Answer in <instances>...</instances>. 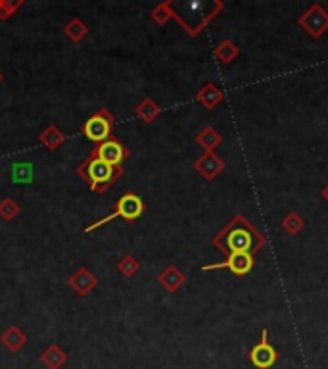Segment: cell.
I'll return each mask as SVG.
<instances>
[{
  "mask_svg": "<svg viewBox=\"0 0 328 369\" xmlns=\"http://www.w3.org/2000/svg\"><path fill=\"white\" fill-rule=\"evenodd\" d=\"M142 214H144V202H142V198L135 195V192H127V195H123V197L117 200L115 210H113L112 214L106 215L102 219H98V222L88 225V227H85V233L96 231L98 227L110 224V222L117 219V217H123V219H127V222H135V219H138Z\"/></svg>",
  "mask_w": 328,
  "mask_h": 369,
  "instance_id": "obj_2",
  "label": "cell"
},
{
  "mask_svg": "<svg viewBox=\"0 0 328 369\" xmlns=\"http://www.w3.org/2000/svg\"><path fill=\"white\" fill-rule=\"evenodd\" d=\"M117 269H119L121 273L125 275V277H133V275L138 271V262L133 256H123L121 258V262L117 264Z\"/></svg>",
  "mask_w": 328,
  "mask_h": 369,
  "instance_id": "obj_18",
  "label": "cell"
},
{
  "mask_svg": "<svg viewBox=\"0 0 328 369\" xmlns=\"http://www.w3.org/2000/svg\"><path fill=\"white\" fill-rule=\"evenodd\" d=\"M226 244L233 252H248L251 246V237L248 231H242V229H236L229 235L226 239Z\"/></svg>",
  "mask_w": 328,
  "mask_h": 369,
  "instance_id": "obj_12",
  "label": "cell"
},
{
  "mask_svg": "<svg viewBox=\"0 0 328 369\" xmlns=\"http://www.w3.org/2000/svg\"><path fill=\"white\" fill-rule=\"evenodd\" d=\"M66 361H68V352L58 344H50L41 352V363L46 369H60L66 366Z\"/></svg>",
  "mask_w": 328,
  "mask_h": 369,
  "instance_id": "obj_8",
  "label": "cell"
},
{
  "mask_svg": "<svg viewBox=\"0 0 328 369\" xmlns=\"http://www.w3.org/2000/svg\"><path fill=\"white\" fill-rule=\"evenodd\" d=\"M113 116L106 108L98 110L95 116H90L88 120L83 123L81 133L85 135L88 141H93L96 145H100L104 141L112 138V129H113Z\"/></svg>",
  "mask_w": 328,
  "mask_h": 369,
  "instance_id": "obj_3",
  "label": "cell"
},
{
  "mask_svg": "<svg viewBox=\"0 0 328 369\" xmlns=\"http://www.w3.org/2000/svg\"><path fill=\"white\" fill-rule=\"evenodd\" d=\"M182 281H184V277H182V273L177 269V267H167L164 273L160 275V283L164 285L167 291H177L179 287L182 285Z\"/></svg>",
  "mask_w": 328,
  "mask_h": 369,
  "instance_id": "obj_13",
  "label": "cell"
},
{
  "mask_svg": "<svg viewBox=\"0 0 328 369\" xmlns=\"http://www.w3.org/2000/svg\"><path fill=\"white\" fill-rule=\"evenodd\" d=\"M221 267H226V269H231V271L236 275H246L251 267H253V260H251L248 252H233L224 262H219V264H213V266H206L204 267V271L221 269Z\"/></svg>",
  "mask_w": 328,
  "mask_h": 369,
  "instance_id": "obj_6",
  "label": "cell"
},
{
  "mask_svg": "<svg viewBox=\"0 0 328 369\" xmlns=\"http://www.w3.org/2000/svg\"><path fill=\"white\" fill-rule=\"evenodd\" d=\"M64 33H66V37H68L71 43H81L86 35H88V27L83 24L81 17H73V19H69L68 24H66Z\"/></svg>",
  "mask_w": 328,
  "mask_h": 369,
  "instance_id": "obj_11",
  "label": "cell"
},
{
  "mask_svg": "<svg viewBox=\"0 0 328 369\" xmlns=\"http://www.w3.org/2000/svg\"><path fill=\"white\" fill-rule=\"evenodd\" d=\"M27 170H31V165H17L16 170H14V179L19 181L21 177H23V181L33 179V175H31V173H27Z\"/></svg>",
  "mask_w": 328,
  "mask_h": 369,
  "instance_id": "obj_19",
  "label": "cell"
},
{
  "mask_svg": "<svg viewBox=\"0 0 328 369\" xmlns=\"http://www.w3.org/2000/svg\"><path fill=\"white\" fill-rule=\"evenodd\" d=\"M196 168H198V170L207 168L206 172H204V175H206V177H213V175H215V173L223 168V162H219L213 154H207V156H204L198 163H196Z\"/></svg>",
  "mask_w": 328,
  "mask_h": 369,
  "instance_id": "obj_16",
  "label": "cell"
},
{
  "mask_svg": "<svg viewBox=\"0 0 328 369\" xmlns=\"http://www.w3.org/2000/svg\"><path fill=\"white\" fill-rule=\"evenodd\" d=\"M23 6V0H2V6H0V19L6 21L10 16H14L17 10Z\"/></svg>",
  "mask_w": 328,
  "mask_h": 369,
  "instance_id": "obj_17",
  "label": "cell"
},
{
  "mask_svg": "<svg viewBox=\"0 0 328 369\" xmlns=\"http://www.w3.org/2000/svg\"><path fill=\"white\" fill-rule=\"evenodd\" d=\"M0 6H2V0H0Z\"/></svg>",
  "mask_w": 328,
  "mask_h": 369,
  "instance_id": "obj_23",
  "label": "cell"
},
{
  "mask_svg": "<svg viewBox=\"0 0 328 369\" xmlns=\"http://www.w3.org/2000/svg\"><path fill=\"white\" fill-rule=\"evenodd\" d=\"M2 81H4V75H2V71H0V83H2Z\"/></svg>",
  "mask_w": 328,
  "mask_h": 369,
  "instance_id": "obj_22",
  "label": "cell"
},
{
  "mask_svg": "<svg viewBox=\"0 0 328 369\" xmlns=\"http://www.w3.org/2000/svg\"><path fill=\"white\" fill-rule=\"evenodd\" d=\"M19 212H21V208H19L16 200H12V198H2L0 200V217L2 219L12 222L16 215H19Z\"/></svg>",
  "mask_w": 328,
  "mask_h": 369,
  "instance_id": "obj_15",
  "label": "cell"
},
{
  "mask_svg": "<svg viewBox=\"0 0 328 369\" xmlns=\"http://www.w3.org/2000/svg\"><path fill=\"white\" fill-rule=\"evenodd\" d=\"M322 195H325V198H328V187L325 189V192H322Z\"/></svg>",
  "mask_w": 328,
  "mask_h": 369,
  "instance_id": "obj_21",
  "label": "cell"
},
{
  "mask_svg": "<svg viewBox=\"0 0 328 369\" xmlns=\"http://www.w3.org/2000/svg\"><path fill=\"white\" fill-rule=\"evenodd\" d=\"M68 283L77 294L85 296V294H88L98 285V277L93 271H88L86 267H79L77 271L69 277Z\"/></svg>",
  "mask_w": 328,
  "mask_h": 369,
  "instance_id": "obj_7",
  "label": "cell"
},
{
  "mask_svg": "<svg viewBox=\"0 0 328 369\" xmlns=\"http://www.w3.org/2000/svg\"><path fill=\"white\" fill-rule=\"evenodd\" d=\"M93 156L102 160V162L110 163L113 168H119L121 163L129 158V150L121 145L119 141L110 138V141H104L100 145H96V148L93 150Z\"/></svg>",
  "mask_w": 328,
  "mask_h": 369,
  "instance_id": "obj_4",
  "label": "cell"
},
{
  "mask_svg": "<svg viewBox=\"0 0 328 369\" xmlns=\"http://www.w3.org/2000/svg\"><path fill=\"white\" fill-rule=\"evenodd\" d=\"M39 141H41V145L46 148V150H58L61 145H64V141H66V135L61 133L60 129L56 127V125H48V127L44 129L43 133L39 135Z\"/></svg>",
  "mask_w": 328,
  "mask_h": 369,
  "instance_id": "obj_10",
  "label": "cell"
},
{
  "mask_svg": "<svg viewBox=\"0 0 328 369\" xmlns=\"http://www.w3.org/2000/svg\"><path fill=\"white\" fill-rule=\"evenodd\" d=\"M0 343L4 344L6 348H8L10 352H21V348L26 346L27 343V335L19 329V327L12 325L8 327L2 335H0Z\"/></svg>",
  "mask_w": 328,
  "mask_h": 369,
  "instance_id": "obj_9",
  "label": "cell"
},
{
  "mask_svg": "<svg viewBox=\"0 0 328 369\" xmlns=\"http://www.w3.org/2000/svg\"><path fill=\"white\" fill-rule=\"evenodd\" d=\"M250 361L258 369H269L276 361V350L267 341V329H263L261 333V343L251 348Z\"/></svg>",
  "mask_w": 328,
  "mask_h": 369,
  "instance_id": "obj_5",
  "label": "cell"
},
{
  "mask_svg": "<svg viewBox=\"0 0 328 369\" xmlns=\"http://www.w3.org/2000/svg\"><path fill=\"white\" fill-rule=\"evenodd\" d=\"M157 114H160V106H157L155 102H152L150 98H146V100H142V102L138 104L137 116L140 118V120L146 121V123L155 120V118H157Z\"/></svg>",
  "mask_w": 328,
  "mask_h": 369,
  "instance_id": "obj_14",
  "label": "cell"
},
{
  "mask_svg": "<svg viewBox=\"0 0 328 369\" xmlns=\"http://www.w3.org/2000/svg\"><path fill=\"white\" fill-rule=\"evenodd\" d=\"M77 173L88 183V187H90L93 192L100 195V192H104L112 185L113 181L119 177L121 173H123V168L121 165L119 168H113L110 163L102 162V160H98V158L90 154L85 162L79 165Z\"/></svg>",
  "mask_w": 328,
  "mask_h": 369,
  "instance_id": "obj_1",
  "label": "cell"
},
{
  "mask_svg": "<svg viewBox=\"0 0 328 369\" xmlns=\"http://www.w3.org/2000/svg\"><path fill=\"white\" fill-rule=\"evenodd\" d=\"M302 225H303L302 219H298V215L296 214H290V217H288V219L284 222V227L290 233H296L298 229H300V227H302Z\"/></svg>",
  "mask_w": 328,
  "mask_h": 369,
  "instance_id": "obj_20",
  "label": "cell"
}]
</instances>
